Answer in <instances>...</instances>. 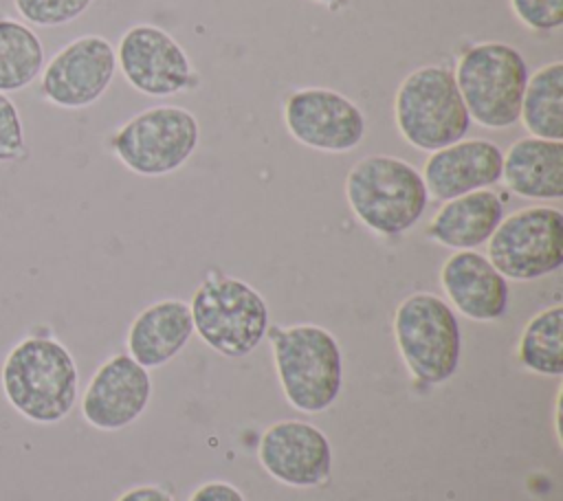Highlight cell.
<instances>
[{
  "label": "cell",
  "instance_id": "1",
  "mask_svg": "<svg viewBox=\"0 0 563 501\" xmlns=\"http://www.w3.org/2000/svg\"><path fill=\"white\" fill-rule=\"evenodd\" d=\"M0 387L9 407L33 424H57L77 404L79 369L48 327H35L7 352Z\"/></svg>",
  "mask_w": 563,
  "mask_h": 501
},
{
  "label": "cell",
  "instance_id": "2",
  "mask_svg": "<svg viewBox=\"0 0 563 501\" xmlns=\"http://www.w3.org/2000/svg\"><path fill=\"white\" fill-rule=\"evenodd\" d=\"M345 200L354 218L376 235L394 237L411 231L429 193L422 174L405 158L369 154L356 160L345 176Z\"/></svg>",
  "mask_w": 563,
  "mask_h": 501
},
{
  "label": "cell",
  "instance_id": "3",
  "mask_svg": "<svg viewBox=\"0 0 563 501\" xmlns=\"http://www.w3.org/2000/svg\"><path fill=\"white\" fill-rule=\"evenodd\" d=\"M288 404L301 413L330 409L343 385V356L332 332L314 323L275 325L266 332Z\"/></svg>",
  "mask_w": 563,
  "mask_h": 501
},
{
  "label": "cell",
  "instance_id": "4",
  "mask_svg": "<svg viewBox=\"0 0 563 501\" xmlns=\"http://www.w3.org/2000/svg\"><path fill=\"white\" fill-rule=\"evenodd\" d=\"M453 77L471 123L506 130L519 121L530 70L517 46L497 40L473 42L460 51Z\"/></svg>",
  "mask_w": 563,
  "mask_h": 501
},
{
  "label": "cell",
  "instance_id": "5",
  "mask_svg": "<svg viewBox=\"0 0 563 501\" xmlns=\"http://www.w3.org/2000/svg\"><path fill=\"white\" fill-rule=\"evenodd\" d=\"M394 123L407 145L429 154L464 138L471 116L453 68L424 64L405 75L394 94Z\"/></svg>",
  "mask_w": 563,
  "mask_h": 501
},
{
  "label": "cell",
  "instance_id": "6",
  "mask_svg": "<svg viewBox=\"0 0 563 501\" xmlns=\"http://www.w3.org/2000/svg\"><path fill=\"white\" fill-rule=\"evenodd\" d=\"M189 312L200 341L227 358L249 356L271 327L266 299L251 283L216 270L194 290Z\"/></svg>",
  "mask_w": 563,
  "mask_h": 501
},
{
  "label": "cell",
  "instance_id": "7",
  "mask_svg": "<svg viewBox=\"0 0 563 501\" xmlns=\"http://www.w3.org/2000/svg\"><path fill=\"white\" fill-rule=\"evenodd\" d=\"M200 123L183 105H152L123 121L110 136L108 149L136 176L158 178L178 171L198 149Z\"/></svg>",
  "mask_w": 563,
  "mask_h": 501
},
{
  "label": "cell",
  "instance_id": "8",
  "mask_svg": "<svg viewBox=\"0 0 563 501\" xmlns=\"http://www.w3.org/2000/svg\"><path fill=\"white\" fill-rule=\"evenodd\" d=\"M394 341L402 363L422 385L453 378L462 356V330L455 310L433 292H411L394 312Z\"/></svg>",
  "mask_w": 563,
  "mask_h": 501
},
{
  "label": "cell",
  "instance_id": "9",
  "mask_svg": "<svg viewBox=\"0 0 563 501\" xmlns=\"http://www.w3.org/2000/svg\"><path fill=\"white\" fill-rule=\"evenodd\" d=\"M488 261L510 281H534L563 266V213L532 204L504 215L486 242Z\"/></svg>",
  "mask_w": 563,
  "mask_h": 501
},
{
  "label": "cell",
  "instance_id": "10",
  "mask_svg": "<svg viewBox=\"0 0 563 501\" xmlns=\"http://www.w3.org/2000/svg\"><path fill=\"white\" fill-rule=\"evenodd\" d=\"M282 121L299 145L323 154H347L363 143L367 132L361 105L325 86H301L286 92Z\"/></svg>",
  "mask_w": 563,
  "mask_h": 501
},
{
  "label": "cell",
  "instance_id": "11",
  "mask_svg": "<svg viewBox=\"0 0 563 501\" xmlns=\"http://www.w3.org/2000/svg\"><path fill=\"white\" fill-rule=\"evenodd\" d=\"M117 70L141 94L165 99L194 90L200 81L180 42L156 24H132L114 46Z\"/></svg>",
  "mask_w": 563,
  "mask_h": 501
},
{
  "label": "cell",
  "instance_id": "12",
  "mask_svg": "<svg viewBox=\"0 0 563 501\" xmlns=\"http://www.w3.org/2000/svg\"><path fill=\"white\" fill-rule=\"evenodd\" d=\"M117 75V53L108 37L88 33L64 44L42 68L40 94L62 110L95 105Z\"/></svg>",
  "mask_w": 563,
  "mask_h": 501
},
{
  "label": "cell",
  "instance_id": "13",
  "mask_svg": "<svg viewBox=\"0 0 563 501\" xmlns=\"http://www.w3.org/2000/svg\"><path fill=\"white\" fill-rule=\"evenodd\" d=\"M152 380L130 354H114L90 376L81 393V417L97 431H121L134 424L150 404Z\"/></svg>",
  "mask_w": 563,
  "mask_h": 501
},
{
  "label": "cell",
  "instance_id": "14",
  "mask_svg": "<svg viewBox=\"0 0 563 501\" xmlns=\"http://www.w3.org/2000/svg\"><path fill=\"white\" fill-rule=\"evenodd\" d=\"M257 459L273 479L295 488H312L330 477L332 446L321 428L299 420H282L262 433Z\"/></svg>",
  "mask_w": 563,
  "mask_h": 501
},
{
  "label": "cell",
  "instance_id": "15",
  "mask_svg": "<svg viewBox=\"0 0 563 501\" xmlns=\"http://www.w3.org/2000/svg\"><path fill=\"white\" fill-rule=\"evenodd\" d=\"M501 160L504 152L497 143L482 136L460 138L431 152L420 174L429 198L444 202L497 185Z\"/></svg>",
  "mask_w": 563,
  "mask_h": 501
},
{
  "label": "cell",
  "instance_id": "16",
  "mask_svg": "<svg viewBox=\"0 0 563 501\" xmlns=\"http://www.w3.org/2000/svg\"><path fill=\"white\" fill-rule=\"evenodd\" d=\"M440 286L446 303L471 321H497L510 303L508 279L477 250H453L440 268Z\"/></svg>",
  "mask_w": 563,
  "mask_h": 501
},
{
  "label": "cell",
  "instance_id": "17",
  "mask_svg": "<svg viewBox=\"0 0 563 501\" xmlns=\"http://www.w3.org/2000/svg\"><path fill=\"white\" fill-rule=\"evenodd\" d=\"M194 334L189 303L161 299L143 308L125 334L128 354L145 369L161 367L178 356Z\"/></svg>",
  "mask_w": 563,
  "mask_h": 501
},
{
  "label": "cell",
  "instance_id": "18",
  "mask_svg": "<svg viewBox=\"0 0 563 501\" xmlns=\"http://www.w3.org/2000/svg\"><path fill=\"white\" fill-rule=\"evenodd\" d=\"M504 218V198L493 189L444 200L427 224V237L451 250H475L486 244Z\"/></svg>",
  "mask_w": 563,
  "mask_h": 501
},
{
  "label": "cell",
  "instance_id": "19",
  "mask_svg": "<svg viewBox=\"0 0 563 501\" xmlns=\"http://www.w3.org/2000/svg\"><path fill=\"white\" fill-rule=\"evenodd\" d=\"M504 187L526 200L563 198V141L517 138L501 160Z\"/></svg>",
  "mask_w": 563,
  "mask_h": 501
},
{
  "label": "cell",
  "instance_id": "20",
  "mask_svg": "<svg viewBox=\"0 0 563 501\" xmlns=\"http://www.w3.org/2000/svg\"><path fill=\"white\" fill-rule=\"evenodd\" d=\"M519 121L528 136L563 141V62L554 59L530 73Z\"/></svg>",
  "mask_w": 563,
  "mask_h": 501
},
{
  "label": "cell",
  "instance_id": "21",
  "mask_svg": "<svg viewBox=\"0 0 563 501\" xmlns=\"http://www.w3.org/2000/svg\"><path fill=\"white\" fill-rule=\"evenodd\" d=\"M44 44L33 26L0 15V92L11 94L40 79Z\"/></svg>",
  "mask_w": 563,
  "mask_h": 501
},
{
  "label": "cell",
  "instance_id": "22",
  "mask_svg": "<svg viewBox=\"0 0 563 501\" xmlns=\"http://www.w3.org/2000/svg\"><path fill=\"white\" fill-rule=\"evenodd\" d=\"M519 363L539 376H563V308L539 310L521 330L517 341Z\"/></svg>",
  "mask_w": 563,
  "mask_h": 501
},
{
  "label": "cell",
  "instance_id": "23",
  "mask_svg": "<svg viewBox=\"0 0 563 501\" xmlns=\"http://www.w3.org/2000/svg\"><path fill=\"white\" fill-rule=\"evenodd\" d=\"M95 0H13V9L29 26L55 29L75 22Z\"/></svg>",
  "mask_w": 563,
  "mask_h": 501
},
{
  "label": "cell",
  "instance_id": "24",
  "mask_svg": "<svg viewBox=\"0 0 563 501\" xmlns=\"http://www.w3.org/2000/svg\"><path fill=\"white\" fill-rule=\"evenodd\" d=\"M29 156L24 123L18 105L4 92H0V165L20 163Z\"/></svg>",
  "mask_w": 563,
  "mask_h": 501
},
{
  "label": "cell",
  "instance_id": "25",
  "mask_svg": "<svg viewBox=\"0 0 563 501\" xmlns=\"http://www.w3.org/2000/svg\"><path fill=\"white\" fill-rule=\"evenodd\" d=\"M512 15L534 33H556L563 26V0H508Z\"/></svg>",
  "mask_w": 563,
  "mask_h": 501
},
{
  "label": "cell",
  "instance_id": "26",
  "mask_svg": "<svg viewBox=\"0 0 563 501\" xmlns=\"http://www.w3.org/2000/svg\"><path fill=\"white\" fill-rule=\"evenodd\" d=\"M189 501H246L244 494L229 481H207L198 486Z\"/></svg>",
  "mask_w": 563,
  "mask_h": 501
},
{
  "label": "cell",
  "instance_id": "27",
  "mask_svg": "<svg viewBox=\"0 0 563 501\" xmlns=\"http://www.w3.org/2000/svg\"><path fill=\"white\" fill-rule=\"evenodd\" d=\"M117 501H174L163 488L158 486H136L125 490Z\"/></svg>",
  "mask_w": 563,
  "mask_h": 501
},
{
  "label": "cell",
  "instance_id": "28",
  "mask_svg": "<svg viewBox=\"0 0 563 501\" xmlns=\"http://www.w3.org/2000/svg\"><path fill=\"white\" fill-rule=\"evenodd\" d=\"M310 2H317V4H323V7L334 9L336 4H341V2H345V0H310Z\"/></svg>",
  "mask_w": 563,
  "mask_h": 501
}]
</instances>
